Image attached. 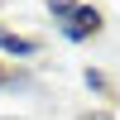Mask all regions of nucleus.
Wrapping results in <instances>:
<instances>
[{
  "label": "nucleus",
  "instance_id": "f257e3e1",
  "mask_svg": "<svg viewBox=\"0 0 120 120\" xmlns=\"http://www.w3.org/2000/svg\"><path fill=\"white\" fill-rule=\"evenodd\" d=\"M63 34L72 38V43H82V38H91V34H101V10H91V5H77L72 15L63 19Z\"/></svg>",
  "mask_w": 120,
  "mask_h": 120
},
{
  "label": "nucleus",
  "instance_id": "f03ea898",
  "mask_svg": "<svg viewBox=\"0 0 120 120\" xmlns=\"http://www.w3.org/2000/svg\"><path fill=\"white\" fill-rule=\"evenodd\" d=\"M0 48H5V53H15V58H29V53H34V38H15V34H0Z\"/></svg>",
  "mask_w": 120,
  "mask_h": 120
},
{
  "label": "nucleus",
  "instance_id": "7ed1b4c3",
  "mask_svg": "<svg viewBox=\"0 0 120 120\" xmlns=\"http://www.w3.org/2000/svg\"><path fill=\"white\" fill-rule=\"evenodd\" d=\"M77 10V0H48V15H58V19H67Z\"/></svg>",
  "mask_w": 120,
  "mask_h": 120
}]
</instances>
